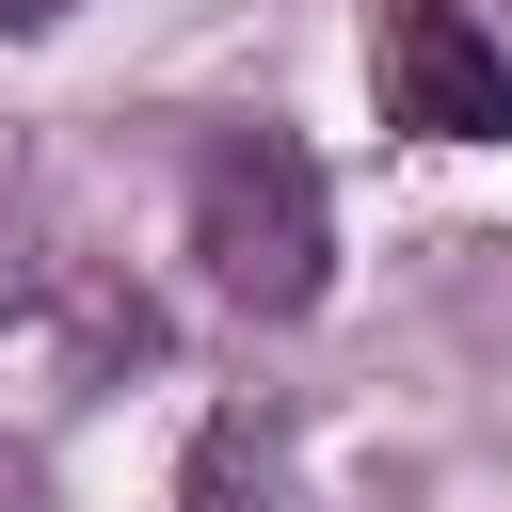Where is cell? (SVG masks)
I'll use <instances>...</instances> for the list:
<instances>
[{
    "instance_id": "4",
    "label": "cell",
    "mask_w": 512,
    "mask_h": 512,
    "mask_svg": "<svg viewBox=\"0 0 512 512\" xmlns=\"http://www.w3.org/2000/svg\"><path fill=\"white\" fill-rule=\"evenodd\" d=\"M64 16H80V0H0V32H64Z\"/></svg>"
},
{
    "instance_id": "1",
    "label": "cell",
    "mask_w": 512,
    "mask_h": 512,
    "mask_svg": "<svg viewBox=\"0 0 512 512\" xmlns=\"http://www.w3.org/2000/svg\"><path fill=\"white\" fill-rule=\"evenodd\" d=\"M192 272L240 304V320H304L320 272H336V208H320V160L288 128H208L192 144Z\"/></svg>"
},
{
    "instance_id": "3",
    "label": "cell",
    "mask_w": 512,
    "mask_h": 512,
    "mask_svg": "<svg viewBox=\"0 0 512 512\" xmlns=\"http://www.w3.org/2000/svg\"><path fill=\"white\" fill-rule=\"evenodd\" d=\"M176 512H288V432L256 400H224L192 432V464H176Z\"/></svg>"
},
{
    "instance_id": "2",
    "label": "cell",
    "mask_w": 512,
    "mask_h": 512,
    "mask_svg": "<svg viewBox=\"0 0 512 512\" xmlns=\"http://www.w3.org/2000/svg\"><path fill=\"white\" fill-rule=\"evenodd\" d=\"M368 80H384V128H416V144H512V48L464 0H384Z\"/></svg>"
}]
</instances>
